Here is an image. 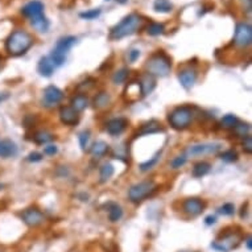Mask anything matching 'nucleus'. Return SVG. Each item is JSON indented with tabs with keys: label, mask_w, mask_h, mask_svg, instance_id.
Returning <instances> with one entry per match:
<instances>
[{
	"label": "nucleus",
	"mask_w": 252,
	"mask_h": 252,
	"mask_svg": "<svg viewBox=\"0 0 252 252\" xmlns=\"http://www.w3.org/2000/svg\"><path fill=\"white\" fill-rule=\"evenodd\" d=\"M33 46L32 35L24 29H18L11 33L4 42L5 52L12 57H20Z\"/></svg>",
	"instance_id": "1"
},
{
	"label": "nucleus",
	"mask_w": 252,
	"mask_h": 252,
	"mask_svg": "<svg viewBox=\"0 0 252 252\" xmlns=\"http://www.w3.org/2000/svg\"><path fill=\"white\" fill-rule=\"evenodd\" d=\"M21 15L24 18H29L32 27L38 32L45 33L49 31L51 23L44 15V4L40 0H31L21 8Z\"/></svg>",
	"instance_id": "2"
},
{
	"label": "nucleus",
	"mask_w": 252,
	"mask_h": 252,
	"mask_svg": "<svg viewBox=\"0 0 252 252\" xmlns=\"http://www.w3.org/2000/svg\"><path fill=\"white\" fill-rule=\"evenodd\" d=\"M144 20L140 15L129 14L119 23L111 28L110 38L111 40H122L124 37H128L136 33L143 27Z\"/></svg>",
	"instance_id": "3"
},
{
	"label": "nucleus",
	"mask_w": 252,
	"mask_h": 252,
	"mask_svg": "<svg viewBox=\"0 0 252 252\" xmlns=\"http://www.w3.org/2000/svg\"><path fill=\"white\" fill-rule=\"evenodd\" d=\"M145 70H147V74L152 77L164 78L166 75H169L170 70H172V60L164 52H157L148 58Z\"/></svg>",
	"instance_id": "4"
},
{
	"label": "nucleus",
	"mask_w": 252,
	"mask_h": 252,
	"mask_svg": "<svg viewBox=\"0 0 252 252\" xmlns=\"http://www.w3.org/2000/svg\"><path fill=\"white\" fill-rule=\"evenodd\" d=\"M193 116H194V114H193L192 107L181 106V107H177L170 112L169 116H168V122L173 129L182 131L192 124Z\"/></svg>",
	"instance_id": "5"
},
{
	"label": "nucleus",
	"mask_w": 252,
	"mask_h": 252,
	"mask_svg": "<svg viewBox=\"0 0 252 252\" xmlns=\"http://www.w3.org/2000/svg\"><path fill=\"white\" fill-rule=\"evenodd\" d=\"M157 190V185L153 181H143L135 183L128 190V198L132 203H140L148 197H151Z\"/></svg>",
	"instance_id": "6"
},
{
	"label": "nucleus",
	"mask_w": 252,
	"mask_h": 252,
	"mask_svg": "<svg viewBox=\"0 0 252 252\" xmlns=\"http://www.w3.org/2000/svg\"><path fill=\"white\" fill-rule=\"evenodd\" d=\"M222 148L220 143H203V144H194L190 147L186 148L185 155L186 157H199L205 156V155H211V153H216Z\"/></svg>",
	"instance_id": "7"
},
{
	"label": "nucleus",
	"mask_w": 252,
	"mask_h": 252,
	"mask_svg": "<svg viewBox=\"0 0 252 252\" xmlns=\"http://www.w3.org/2000/svg\"><path fill=\"white\" fill-rule=\"evenodd\" d=\"M234 44L238 48H248L252 44V28L247 23H239L235 28Z\"/></svg>",
	"instance_id": "8"
},
{
	"label": "nucleus",
	"mask_w": 252,
	"mask_h": 252,
	"mask_svg": "<svg viewBox=\"0 0 252 252\" xmlns=\"http://www.w3.org/2000/svg\"><path fill=\"white\" fill-rule=\"evenodd\" d=\"M239 243H240V235L231 233V234H226L225 236L220 238L219 240L213 242V243H211V247L219 252H230L231 250L238 247Z\"/></svg>",
	"instance_id": "9"
},
{
	"label": "nucleus",
	"mask_w": 252,
	"mask_h": 252,
	"mask_svg": "<svg viewBox=\"0 0 252 252\" xmlns=\"http://www.w3.org/2000/svg\"><path fill=\"white\" fill-rule=\"evenodd\" d=\"M20 218L23 219V222L29 227H37L40 226L44 222V214L41 211L37 210L35 207H31V209H27L24 210L21 214H20Z\"/></svg>",
	"instance_id": "10"
},
{
	"label": "nucleus",
	"mask_w": 252,
	"mask_h": 252,
	"mask_svg": "<svg viewBox=\"0 0 252 252\" xmlns=\"http://www.w3.org/2000/svg\"><path fill=\"white\" fill-rule=\"evenodd\" d=\"M64 99V92L61 91L58 87L55 86H48L44 90V98H42V103L46 107H54Z\"/></svg>",
	"instance_id": "11"
},
{
	"label": "nucleus",
	"mask_w": 252,
	"mask_h": 252,
	"mask_svg": "<svg viewBox=\"0 0 252 252\" xmlns=\"http://www.w3.org/2000/svg\"><path fill=\"white\" fill-rule=\"evenodd\" d=\"M205 202L199 198H188L182 203L183 211L190 216H197L202 214V211L205 210Z\"/></svg>",
	"instance_id": "12"
},
{
	"label": "nucleus",
	"mask_w": 252,
	"mask_h": 252,
	"mask_svg": "<svg viewBox=\"0 0 252 252\" xmlns=\"http://www.w3.org/2000/svg\"><path fill=\"white\" fill-rule=\"evenodd\" d=\"M179 81L181 86L186 90H190L194 83L197 81V70L192 68V66H186L182 70H180L179 73Z\"/></svg>",
	"instance_id": "13"
},
{
	"label": "nucleus",
	"mask_w": 252,
	"mask_h": 252,
	"mask_svg": "<svg viewBox=\"0 0 252 252\" xmlns=\"http://www.w3.org/2000/svg\"><path fill=\"white\" fill-rule=\"evenodd\" d=\"M60 119L65 126H75L79 122V112L75 111L72 106L61 107Z\"/></svg>",
	"instance_id": "14"
},
{
	"label": "nucleus",
	"mask_w": 252,
	"mask_h": 252,
	"mask_svg": "<svg viewBox=\"0 0 252 252\" xmlns=\"http://www.w3.org/2000/svg\"><path fill=\"white\" fill-rule=\"evenodd\" d=\"M127 124H128V122L124 118H115V119H111L107 123L106 129L111 136H118V135L124 132V129L127 128Z\"/></svg>",
	"instance_id": "15"
},
{
	"label": "nucleus",
	"mask_w": 252,
	"mask_h": 252,
	"mask_svg": "<svg viewBox=\"0 0 252 252\" xmlns=\"http://www.w3.org/2000/svg\"><path fill=\"white\" fill-rule=\"evenodd\" d=\"M18 145L9 139L0 140V159H11L18 155Z\"/></svg>",
	"instance_id": "16"
},
{
	"label": "nucleus",
	"mask_w": 252,
	"mask_h": 252,
	"mask_svg": "<svg viewBox=\"0 0 252 252\" xmlns=\"http://www.w3.org/2000/svg\"><path fill=\"white\" fill-rule=\"evenodd\" d=\"M156 87V79L155 77H152L149 74H144L140 78V82H139V90H140V94L143 96H147L148 94H151Z\"/></svg>",
	"instance_id": "17"
},
{
	"label": "nucleus",
	"mask_w": 252,
	"mask_h": 252,
	"mask_svg": "<svg viewBox=\"0 0 252 252\" xmlns=\"http://www.w3.org/2000/svg\"><path fill=\"white\" fill-rule=\"evenodd\" d=\"M54 69L55 66L54 64L52 62L51 58H49V55H48V57H41L40 61H38V64H37V72L40 73V75L45 77V78L52 77L53 73H54Z\"/></svg>",
	"instance_id": "18"
},
{
	"label": "nucleus",
	"mask_w": 252,
	"mask_h": 252,
	"mask_svg": "<svg viewBox=\"0 0 252 252\" xmlns=\"http://www.w3.org/2000/svg\"><path fill=\"white\" fill-rule=\"evenodd\" d=\"M75 42H77V37L75 36H65V37H61L60 40L57 41L55 44V48L54 51L60 52L62 54L66 55V53L75 45Z\"/></svg>",
	"instance_id": "19"
},
{
	"label": "nucleus",
	"mask_w": 252,
	"mask_h": 252,
	"mask_svg": "<svg viewBox=\"0 0 252 252\" xmlns=\"http://www.w3.org/2000/svg\"><path fill=\"white\" fill-rule=\"evenodd\" d=\"M108 151H110V145L106 142H103V140H98V142L94 143L91 149H90L94 157H103Z\"/></svg>",
	"instance_id": "20"
},
{
	"label": "nucleus",
	"mask_w": 252,
	"mask_h": 252,
	"mask_svg": "<svg viewBox=\"0 0 252 252\" xmlns=\"http://www.w3.org/2000/svg\"><path fill=\"white\" fill-rule=\"evenodd\" d=\"M107 210H108V218L111 222H119L123 216V209L114 202L107 203Z\"/></svg>",
	"instance_id": "21"
},
{
	"label": "nucleus",
	"mask_w": 252,
	"mask_h": 252,
	"mask_svg": "<svg viewBox=\"0 0 252 252\" xmlns=\"http://www.w3.org/2000/svg\"><path fill=\"white\" fill-rule=\"evenodd\" d=\"M162 131V128L160 127V124L157 123L156 120H151L149 123L144 124L142 127V129L139 131L138 135H136V138L139 136H143V135H152V133H157Z\"/></svg>",
	"instance_id": "22"
},
{
	"label": "nucleus",
	"mask_w": 252,
	"mask_h": 252,
	"mask_svg": "<svg viewBox=\"0 0 252 252\" xmlns=\"http://www.w3.org/2000/svg\"><path fill=\"white\" fill-rule=\"evenodd\" d=\"M211 170V165L206 161H201V162H197L194 168H193V177H196V179H201L203 176H206L209 172Z\"/></svg>",
	"instance_id": "23"
},
{
	"label": "nucleus",
	"mask_w": 252,
	"mask_h": 252,
	"mask_svg": "<svg viewBox=\"0 0 252 252\" xmlns=\"http://www.w3.org/2000/svg\"><path fill=\"white\" fill-rule=\"evenodd\" d=\"M153 9L157 14H170L173 11V4L170 3V0H155Z\"/></svg>",
	"instance_id": "24"
},
{
	"label": "nucleus",
	"mask_w": 252,
	"mask_h": 252,
	"mask_svg": "<svg viewBox=\"0 0 252 252\" xmlns=\"http://www.w3.org/2000/svg\"><path fill=\"white\" fill-rule=\"evenodd\" d=\"M87 106H89V99H87V96L83 95V94H78V95H75L73 99H72V107H73L75 111H78V112L85 110Z\"/></svg>",
	"instance_id": "25"
},
{
	"label": "nucleus",
	"mask_w": 252,
	"mask_h": 252,
	"mask_svg": "<svg viewBox=\"0 0 252 252\" xmlns=\"http://www.w3.org/2000/svg\"><path fill=\"white\" fill-rule=\"evenodd\" d=\"M114 166H112V164H110V162H107V164H103V165L101 166V170H99V181H101V183H105L107 182L108 180L114 176Z\"/></svg>",
	"instance_id": "26"
},
{
	"label": "nucleus",
	"mask_w": 252,
	"mask_h": 252,
	"mask_svg": "<svg viewBox=\"0 0 252 252\" xmlns=\"http://www.w3.org/2000/svg\"><path fill=\"white\" fill-rule=\"evenodd\" d=\"M110 101L111 98L107 92H99V94L95 96V99H94V106H95V108H103L106 106L110 105Z\"/></svg>",
	"instance_id": "27"
},
{
	"label": "nucleus",
	"mask_w": 252,
	"mask_h": 252,
	"mask_svg": "<svg viewBox=\"0 0 252 252\" xmlns=\"http://www.w3.org/2000/svg\"><path fill=\"white\" fill-rule=\"evenodd\" d=\"M33 140L36 144H46L53 140V135L48 131H38V132L35 133L33 136Z\"/></svg>",
	"instance_id": "28"
},
{
	"label": "nucleus",
	"mask_w": 252,
	"mask_h": 252,
	"mask_svg": "<svg viewBox=\"0 0 252 252\" xmlns=\"http://www.w3.org/2000/svg\"><path fill=\"white\" fill-rule=\"evenodd\" d=\"M239 123L238 118L233 114H229V115H225L222 120H220V124H222V127L226 129H231L234 128L235 126Z\"/></svg>",
	"instance_id": "29"
},
{
	"label": "nucleus",
	"mask_w": 252,
	"mask_h": 252,
	"mask_svg": "<svg viewBox=\"0 0 252 252\" xmlns=\"http://www.w3.org/2000/svg\"><path fill=\"white\" fill-rule=\"evenodd\" d=\"M165 31V27H164V24H160V23H151L147 27V33L149 36H160L162 35Z\"/></svg>",
	"instance_id": "30"
},
{
	"label": "nucleus",
	"mask_w": 252,
	"mask_h": 252,
	"mask_svg": "<svg viewBox=\"0 0 252 252\" xmlns=\"http://www.w3.org/2000/svg\"><path fill=\"white\" fill-rule=\"evenodd\" d=\"M160 156H161V152H157L156 155L152 157L151 160L145 161V162H143V164H140V165H139L140 170H142V172H148V170L153 169V168H155V165H156L157 162H159V160H160Z\"/></svg>",
	"instance_id": "31"
},
{
	"label": "nucleus",
	"mask_w": 252,
	"mask_h": 252,
	"mask_svg": "<svg viewBox=\"0 0 252 252\" xmlns=\"http://www.w3.org/2000/svg\"><path fill=\"white\" fill-rule=\"evenodd\" d=\"M129 75V70L127 69V68H123V69L118 70L116 73L114 74V77H112V82L114 83H124L126 81H127V78H128Z\"/></svg>",
	"instance_id": "32"
},
{
	"label": "nucleus",
	"mask_w": 252,
	"mask_h": 252,
	"mask_svg": "<svg viewBox=\"0 0 252 252\" xmlns=\"http://www.w3.org/2000/svg\"><path fill=\"white\" fill-rule=\"evenodd\" d=\"M102 14L101 8H94V9H89L86 12H81L79 14V18H83V20H94V18H99Z\"/></svg>",
	"instance_id": "33"
},
{
	"label": "nucleus",
	"mask_w": 252,
	"mask_h": 252,
	"mask_svg": "<svg viewBox=\"0 0 252 252\" xmlns=\"http://www.w3.org/2000/svg\"><path fill=\"white\" fill-rule=\"evenodd\" d=\"M220 159L226 162H234L238 160V153L234 149H227L223 153H220Z\"/></svg>",
	"instance_id": "34"
},
{
	"label": "nucleus",
	"mask_w": 252,
	"mask_h": 252,
	"mask_svg": "<svg viewBox=\"0 0 252 252\" xmlns=\"http://www.w3.org/2000/svg\"><path fill=\"white\" fill-rule=\"evenodd\" d=\"M79 145L82 148L83 151H86L87 147H89V143H90V131H82L79 133Z\"/></svg>",
	"instance_id": "35"
},
{
	"label": "nucleus",
	"mask_w": 252,
	"mask_h": 252,
	"mask_svg": "<svg viewBox=\"0 0 252 252\" xmlns=\"http://www.w3.org/2000/svg\"><path fill=\"white\" fill-rule=\"evenodd\" d=\"M250 129H251V127H250V124H236L234 127V131L235 133L238 135V136H248V132H250Z\"/></svg>",
	"instance_id": "36"
},
{
	"label": "nucleus",
	"mask_w": 252,
	"mask_h": 252,
	"mask_svg": "<svg viewBox=\"0 0 252 252\" xmlns=\"http://www.w3.org/2000/svg\"><path fill=\"white\" fill-rule=\"evenodd\" d=\"M186 161H188V159L185 156L174 157L173 160L170 161V166H172L173 169H180V168H182V166L186 164Z\"/></svg>",
	"instance_id": "37"
},
{
	"label": "nucleus",
	"mask_w": 252,
	"mask_h": 252,
	"mask_svg": "<svg viewBox=\"0 0 252 252\" xmlns=\"http://www.w3.org/2000/svg\"><path fill=\"white\" fill-rule=\"evenodd\" d=\"M220 214H223V216H234L235 213V206L233 203H225L223 206L219 207V210H218Z\"/></svg>",
	"instance_id": "38"
},
{
	"label": "nucleus",
	"mask_w": 252,
	"mask_h": 252,
	"mask_svg": "<svg viewBox=\"0 0 252 252\" xmlns=\"http://www.w3.org/2000/svg\"><path fill=\"white\" fill-rule=\"evenodd\" d=\"M243 149L246 153H248V155H251L252 153V138L248 135V136H246L243 140Z\"/></svg>",
	"instance_id": "39"
},
{
	"label": "nucleus",
	"mask_w": 252,
	"mask_h": 252,
	"mask_svg": "<svg viewBox=\"0 0 252 252\" xmlns=\"http://www.w3.org/2000/svg\"><path fill=\"white\" fill-rule=\"evenodd\" d=\"M42 157H44V155H41V153H38V152H32V153L28 155L27 160L29 161V162H38V161L42 160Z\"/></svg>",
	"instance_id": "40"
},
{
	"label": "nucleus",
	"mask_w": 252,
	"mask_h": 252,
	"mask_svg": "<svg viewBox=\"0 0 252 252\" xmlns=\"http://www.w3.org/2000/svg\"><path fill=\"white\" fill-rule=\"evenodd\" d=\"M139 57H140V51L139 49H132V51L128 52V61L131 64L136 62L139 60Z\"/></svg>",
	"instance_id": "41"
},
{
	"label": "nucleus",
	"mask_w": 252,
	"mask_h": 252,
	"mask_svg": "<svg viewBox=\"0 0 252 252\" xmlns=\"http://www.w3.org/2000/svg\"><path fill=\"white\" fill-rule=\"evenodd\" d=\"M57 152H58V149L53 144H49L44 148V155H46V156H54Z\"/></svg>",
	"instance_id": "42"
},
{
	"label": "nucleus",
	"mask_w": 252,
	"mask_h": 252,
	"mask_svg": "<svg viewBox=\"0 0 252 252\" xmlns=\"http://www.w3.org/2000/svg\"><path fill=\"white\" fill-rule=\"evenodd\" d=\"M216 222V216H209L205 218V223H206L207 226H211V225H214Z\"/></svg>",
	"instance_id": "43"
},
{
	"label": "nucleus",
	"mask_w": 252,
	"mask_h": 252,
	"mask_svg": "<svg viewBox=\"0 0 252 252\" xmlns=\"http://www.w3.org/2000/svg\"><path fill=\"white\" fill-rule=\"evenodd\" d=\"M246 5V11H247V14H251V3L252 0H242Z\"/></svg>",
	"instance_id": "44"
},
{
	"label": "nucleus",
	"mask_w": 252,
	"mask_h": 252,
	"mask_svg": "<svg viewBox=\"0 0 252 252\" xmlns=\"http://www.w3.org/2000/svg\"><path fill=\"white\" fill-rule=\"evenodd\" d=\"M8 98H9L8 92H0V103H1V102L7 101Z\"/></svg>",
	"instance_id": "45"
},
{
	"label": "nucleus",
	"mask_w": 252,
	"mask_h": 252,
	"mask_svg": "<svg viewBox=\"0 0 252 252\" xmlns=\"http://www.w3.org/2000/svg\"><path fill=\"white\" fill-rule=\"evenodd\" d=\"M246 244H247V248L251 251V236H248L247 238V242H246Z\"/></svg>",
	"instance_id": "46"
},
{
	"label": "nucleus",
	"mask_w": 252,
	"mask_h": 252,
	"mask_svg": "<svg viewBox=\"0 0 252 252\" xmlns=\"http://www.w3.org/2000/svg\"><path fill=\"white\" fill-rule=\"evenodd\" d=\"M119 4H126V3H128V0H116Z\"/></svg>",
	"instance_id": "47"
},
{
	"label": "nucleus",
	"mask_w": 252,
	"mask_h": 252,
	"mask_svg": "<svg viewBox=\"0 0 252 252\" xmlns=\"http://www.w3.org/2000/svg\"><path fill=\"white\" fill-rule=\"evenodd\" d=\"M1 69H3V57L0 55V72H1Z\"/></svg>",
	"instance_id": "48"
},
{
	"label": "nucleus",
	"mask_w": 252,
	"mask_h": 252,
	"mask_svg": "<svg viewBox=\"0 0 252 252\" xmlns=\"http://www.w3.org/2000/svg\"><path fill=\"white\" fill-rule=\"evenodd\" d=\"M3 189H4V185H3V183L0 182V192H1V190H3Z\"/></svg>",
	"instance_id": "49"
},
{
	"label": "nucleus",
	"mask_w": 252,
	"mask_h": 252,
	"mask_svg": "<svg viewBox=\"0 0 252 252\" xmlns=\"http://www.w3.org/2000/svg\"><path fill=\"white\" fill-rule=\"evenodd\" d=\"M107 1H108V0H107Z\"/></svg>",
	"instance_id": "50"
}]
</instances>
